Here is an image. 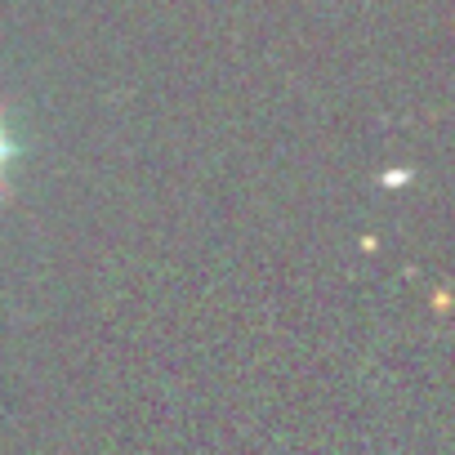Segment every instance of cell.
I'll return each instance as SVG.
<instances>
[{
    "instance_id": "1",
    "label": "cell",
    "mask_w": 455,
    "mask_h": 455,
    "mask_svg": "<svg viewBox=\"0 0 455 455\" xmlns=\"http://www.w3.org/2000/svg\"><path fill=\"white\" fill-rule=\"evenodd\" d=\"M23 161V143H19V134L10 130V121H5V112H0V192H5V179H10V170Z\"/></svg>"
}]
</instances>
